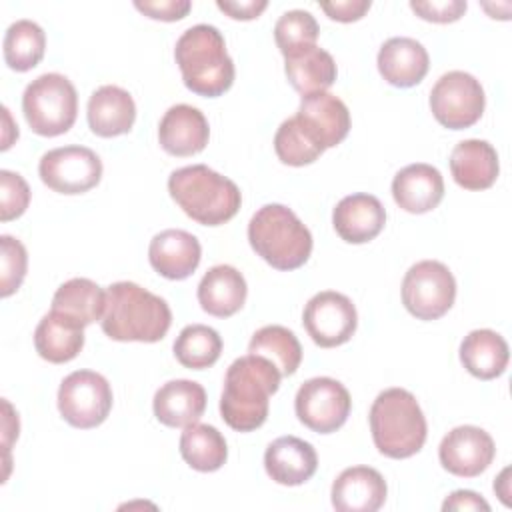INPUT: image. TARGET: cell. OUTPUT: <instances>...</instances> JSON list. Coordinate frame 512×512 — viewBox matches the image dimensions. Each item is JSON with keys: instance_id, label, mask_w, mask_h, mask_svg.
Here are the masks:
<instances>
[{"instance_id": "cell-1", "label": "cell", "mask_w": 512, "mask_h": 512, "mask_svg": "<svg viewBox=\"0 0 512 512\" xmlns=\"http://www.w3.org/2000/svg\"><path fill=\"white\" fill-rule=\"evenodd\" d=\"M282 374L278 368L254 354L236 358L224 376L220 396L222 420L236 432H252L268 418L270 396L278 390Z\"/></svg>"}, {"instance_id": "cell-2", "label": "cell", "mask_w": 512, "mask_h": 512, "mask_svg": "<svg viewBox=\"0 0 512 512\" xmlns=\"http://www.w3.org/2000/svg\"><path fill=\"white\" fill-rule=\"evenodd\" d=\"M172 324L164 298L136 282H114L106 288V308L100 320L104 334L118 342H158Z\"/></svg>"}, {"instance_id": "cell-3", "label": "cell", "mask_w": 512, "mask_h": 512, "mask_svg": "<svg viewBox=\"0 0 512 512\" xmlns=\"http://www.w3.org/2000/svg\"><path fill=\"white\" fill-rule=\"evenodd\" d=\"M184 86L198 96L216 98L234 82V62L222 32L212 24H196L182 32L174 48Z\"/></svg>"}, {"instance_id": "cell-4", "label": "cell", "mask_w": 512, "mask_h": 512, "mask_svg": "<svg viewBox=\"0 0 512 512\" xmlns=\"http://www.w3.org/2000/svg\"><path fill=\"white\" fill-rule=\"evenodd\" d=\"M168 192L182 212L202 226H220L232 220L242 204L238 186L206 164L174 170L168 178Z\"/></svg>"}, {"instance_id": "cell-5", "label": "cell", "mask_w": 512, "mask_h": 512, "mask_svg": "<svg viewBox=\"0 0 512 512\" xmlns=\"http://www.w3.org/2000/svg\"><path fill=\"white\" fill-rule=\"evenodd\" d=\"M370 432L380 454L402 460L418 454L428 426L416 396L404 388H388L370 406Z\"/></svg>"}, {"instance_id": "cell-6", "label": "cell", "mask_w": 512, "mask_h": 512, "mask_svg": "<svg viewBox=\"0 0 512 512\" xmlns=\"http://www.w3.org/2000/svg\"><path fill=\"white\" fill-rule=\"evenodd\" d=\"M252 250L276 270H296L310 258L312 234L284 204H266L248 222Z\"/></svg>"}, {"instance_id": "cell-7", "label": "cell", "mask_w": 512, "mask_h": 512, "mask_svg": "<svg viewBox=\"0 0 512 512\" xmlns=\"http://www.w3.org/2000/svg\"><path fill=\"white\" fill-rule=\"evenodd\" d=\"M22 112L32 128L40 136L66 134L78 114V94L74 84L58 74L46 72L34 78L22 94Z\"/></svg>"}, {"instance_id": "cell-8", "label": "cell", "mask_w": 512, "mask_h": 512, "mask_svg": "<svg viewBox=\"0 0 512 512\" xmlns=\"http://www.w3.org/2000/svg\"><path fill=\"white\" fill-rule=\"evenodd\" d=\"M456 280L438 260H420L402 280V304L418 320H438L454 304Z\"/></svg>"}, {"instance_id": "cell-9", "label": "cell", "mask_w": 512, "mask_h": 512, "mask_svg": "<svg viewBox=\"0 0 512 512\" xmlns=\"http://www.w3.org/2000/svg\"><path fill=\"white\" fill-rule=\"evenodd\" d=\"M112 400L108 380L92 370L70 372L58 388L60 416L80 430L100 426L112 410Z\"/></svg>"}, {"instance_id": "cell-10", "label": "cell", "mask_w": 512, "mask_h": 512, "mask_svg": "<svg viewBox=\"0 0 512 512\" xmlns=\"http://www.w3.org/2000/svg\"><path fill=\"white\" fill-rule=\"evenodd\" d=\"M486 96L482 84L468 72L450 70L442 74L430 92L434 118L450 130L474 126L484 112Z\"/></svg>"}, {"instance_id": "cell-11", "label": "cell", "mask_w": 512, "mask_h": 512, "mask_svg": "<svg viewBox=\"0 0 512 512\" xmlns=\"http://www.w3.org/2000/svg\"><path fill=\"white\" fill-rule=\"evenodd\" d=\"M352 398L346 386L328 376L306 380L294 398L298 420L318 434H330L344 426L350 416Z\"/></svg>"}, {"instance_id": "cell-12", "label": "cell", "mask_w": 512, "mask_h": 512, "mask_svg": "<svg viewBox=\"0 0 512 512\" xmlns=\"http://www.w3.org/2000/svg\"><path fill=\"white\" fill-rule=\"evenodd\" d=\"M40 180L58 194H84L102 178V160L86 146H60L42 154Z\"/></svg>"}, {"instance_id": "cell-13", "label": "cell", "mask_w": 512, "mask_h": 512, "mask_svg": "<svg viewBox=\"0 0 512 512\" xmlns=\"http://www.w3.org/2000/svg\"><path fill=\"white\" fill-rule=\"evenodd\" d=\"M302 324L314 344L334 348L346 344L354 336L358 314L348 296L336 290H324L306 302Z\"/></svg>"}, {"instance_id": "cell-14", "label": "cell", "mask_w": 512, "mask_h": 512, "mask_svg": "<svg viewBox=\"0 0 512 512\" xmlns=\"http://www.w3.org/2000/svg\"><path fill=\"white\" fill-rule=\"evenodd\" d=\"M496 446L492 436L472 424L452 428L438 446L444 470L460 478L480 476L494 460Z\"/></svg>"}, {"instance_id": "cell-15", "label": "cell", "mask_w": 512, "mask_h": 512, "mask_svg": "<svg viewBox=\"0 0 512 512\" xmlns=\"http://www.w3.org/2000/svg\"><path fill=\"white\" fill-rule=\"evenodd\" d=\"M208 138L210 126L206 116L190 104L170 106L158 124L160 146L172 156H194L206 148Z\"/></svg>"}, {"instance_id": "cell-16", "label": "cell", "mask_w": 512, "mask_h": 512, "mask_svg": "<svg viewBox=\"0 0 512 512\" xmlns=\"http://www.w3.org/2000/svg\"><path fill=\"white\" fill-rule=\"evenodd\" d=\"M384 476L370 466L342 470L332 482V506L338 512H376L386 502Z\"/></svg>"}, {"instance_id": "cell-17", "label": "cell", "mask_w": 512, "mask_h": 512, "mask_svg": "<svg viewBox=\"0 0 512 512\" xmlns=\"http://www.w3.org/2000/svg\"><path fill=\"white\" fill-rule=\"evenodd\" d=\"M200 258L202 248L198 238L178 228L158 232L148 246L150 266L168 280H184L194 274Z\"/></svg>"}, {"instance_id": "cell-18", "label": "cell", "mask_w": 512, "mask_h": 512, "mask_svg": "<svg viewBox=\"0 0 512 512\" xmlns=\"http://www.w3.org/2000/svg\"><path fill=\"white\" fill-rule=\"evenodd\" d=\"M266 474L282 486H300L308 482L318 468L314 446L296 436L272 440L264 452Z\"/></svg>"}, {"instance_id": "cell-19", "label": "cell", "mask_w": 512, "mask_h": 512, "mask_svg": "<svg viewBox=\"0 0 512 512\" xmlns=\"http://www.w3.org/2000/svg\"><path fill=\"white\" fill-rule=\"evenodd\" d=\"M332 224L344 242L364 244L382 232L386 224V210L372 194H350L336 204Z\"/></svg>"}, {"instance_id": "cell-20", "label": "cell", "mask_w": 512, "mask_h": 512, "mask_svg": "<svg viewBox=\"0 0 512 512\" xmlns=\"http://www.w3.org/2000/svg\"><path fill=\"white\" fill-rule=\"evenodd\" d=\"M392 196L394 202L410 214L430 212L444 198L442 174L432 164H408L396 172L392 180Z\"/></svg>"}, {"instance_id": "cell-21", "label": "cell", "mask_w": 512, "mask_h": 512, "mask_svg": "<svg viewBox=\"0 0 512 512\" xmlns=\"http://www.w3.org/2000/svg\"><path fill=\"white\" fill-rule=\"evenodd\" d=\"M294 116L324 148L340 144L350 132V112L346 104L330 92L302 96Z\"/></svg>"}, {"instance_id": "cell-22", "label": "cell", "mask_w": 512, "mask_h": 512, "mask_svg": "<svg viewBox=\"0 0 512 512\" xmlns=\"http://www.w3.org/2000/svg\"><path fill=\"white\" fill-rule=\"evenodd\" d=\"M378 72L396 88H410L424 80L430 58L426 48L408 36L388 38L378 50Z\"/></svg>"}, {"instance_id": "cell-23", "label": "cell", "mask_w": 512, "mask_h": 512, "mask_svg": "<svg viewBox=\"0 0 512 512\" xmlns=\"http://www.w3.org/2000/svg\"><path fill=\"white\" fill-rule=\"evenodd\" d=\"M88 126L96 136L114 138L128 134L136 120V104L128 90L106 84L92 92L88 98Z\"/></svg>"}, {"instance_id": "cell-24", "label": "cell", "mask_w": 512, "mask_h": 512, "mask_svg": "<svg viewBox=\"0 0 512 512\" xmlns=\"http://www.w3.org/2000/svg\"><path fill=\"white\" fill-rule=\"evenodd\" d=\"M154 416L170 428H186L200 420L206 410V390L194 380H170L162 384L152 400Z\"/></svg>"}, {"instance_id": "cell-25", "label": "cell", "mask_w": 512, "mask_h": 512, "mask_svg": "<svg viewBox=\"0 0 512 512\" xmlns=\"http://www.w3.org/2000/svg\"><path fill=\"white\" fill-rule=\"evenodd\" d=\"M450 172L454 182L464 190H486L498 178V154L486 140H462L452 148Z\"/></svg>"}, {"instance_id": "cell-26", "label": "cell", "mask_w": 512, "mask_h": 512, "mask_svg": "<svg viewBox=\"0 0 512 512\" xmlns=\"http://www.w3.org/2000/svg\"><path fill=\"white\" fill-rule=\"evenodd\" d=\"M248 286L234 266H212L198 284V302L204 312L216 318H228L236 314L246 302Z\"/></svg>"}, {"instance_id": "cell-27", "label": "cell", "mask_w": 512, "mask_h": 512, "mask_svg": "<svg viewBox=\"0 0 512 512\" xmlns=\"http://www.w3.org/2000/svg\"><path fill=\"white\" fill-rule=\"evenodd\" d=\"M284 72L292 88L302 96L326 92L338 74L332 54L316 44L286 56Z\"/></svg>"}, {"instance_id": "cell-28", "label": "cell", "mask_w": 512, "mask_h": 512, "mask_svg": "<svg viewBox=\"0 0 512 512\" xmlns=\"http://www.w3.org/2000/svg\"><path fill=\"white\" fill-rule=\"evenodd\" d=\"M34 346L38 356L52 364L70 362L84 348V328L50 310L34 330Z\"/></svg>"}, {"instance_id": "cell-29", "label": "cell", "mask_w": 512, "mask_h": 512, "mask_svg": "<svg viewBox=\"0 0 512 512\" xmlns=\"http://www.w3.org/2000/svg\"><path fill=\"white\" fill-rule=\"evenodd\" d=\"M508 358L510 352L506 340L488 328L468 332L460 344V362L480 380H494L502 376L508 366Z\"/></svg>"}, {"instance_id": "cell-30", "label": "cell", "mask_w": 512, "mask_h": 512, "mask_svg": "<svg viewBox=\"0 0 512 512\" xmlns=\"http://www.w3.org/2000/svg\"><path fill=\"white\" fill-rule=\"evenodd\" d=\"M106 308V290H102L90 278H70L52 298V310L74 320L82 328L102 320Z\"/></svg>"}, {"instance_id": "cell-31", "label": "cell", "mask_w": 512, "mask_h": 512, "mask_svg": "<svg viewBox=\"0 0 512 512\" xmlns=\"http://www.w3.org/2000/svg\"><path fill=\"white\" fill-rule=\"evenodd\" d=\"M180 456L198 472H216L228 458V446L218 428L194 422L180 436Z\"/></svg>"}, {"instance_id": "cell-32", "label": "cell", "mask_w": 512, "mask_h": 512, "mask_svg": "<svg viewBox=\"0 0 512 512\" xmlns=\"http://www.w3.org/2000/svg\"><path fill=\"white\" fill-rule=\"evenodd\" d=\"M248 354L270 360L282 376H292L302 362V346L296 334L284 326H262L252 334Z\"/></svg>"}, {"instance_id": "cell-33", "label": "cell", "mask_w": 512, "mask_h": 512, "mask_svg": "<svg viewBox=\"0 0 512 512\" xmlns=\"http://www.w3.org/2000/svg\"><path fill=\"white\" fill-rule=\"evenodd\" d=\"M4 60L16 72H28L44 58L46 34L32 20H16L4 34Z\"/></svg>"}, {"instance_id": "cell-34", "label": "cell", "mask_w": 512, "mask_h": 512, "mask_svg": "<svg viewBox=\"0 0 512 512\" xmlns=\"http://www.w3.org/2000/svg\"><path fill=\"white\" fill-rule=\"evenodd\" d=\"M222 354L220 334L206 324H190L174 340L176 360L190 370H204L216 364Z\"/></svg>"}, {"instance_id": "cell-35", "label": "cell", "mask_w": 512, "mask_h": 512, "mask_svg": "<svg viewBox=\"0 0 512 512\" xmlns=\"http://www.w3.org/2000/svg\"><path fill=\"white\" fill-rule=\"evenodd\" d=\"M274 150L280 162L288 166H306L324 154V146L296 118L284 120L274 134Z\"/></svg>"}, {"instance_id": "cell-36", "label": "cell", "mask_w": 512, "mask_h": 512, "mask_svg": "<svg viewBox=\"0 0 512 512\" xmlns=\"http://www.w3.org/2000/svg\"><path fill=\"white\" fill-rule=\"evenodd\" d=\"M318 34V22L308 10H288L276 20L274 26V40L284 58L298 50L314 46Z\"/></svg>"}, {"instance_id": "cell-37", "label": "cell", "mask_w": 512, "mask_h": 512, "mask_svg": "<svg viewBox=\"0 0 512 512\" xmlns=\"http://www.w3.org/2000/svg\"><path fill=\"white\" fill-rule=\"evenodd\" d=\"M0 296L8 298L10 294H14L24 276H26V268H28V254L26 248L20 240L2 234L0 236Z\"/></svg>"}, {"instance_id": "cell-38", "label": "cell", "mask_w": 512, "mask_h": 512, "mask_svg": "<svg viewBox=\"0 0 512 512\" xmlns=\"http://www.w3.org/2000/svg\"><path fill=\"white\" fill-rule=\"evenodd\" d=\"M30 188L26 180L10 170H0V220L8 222L26 212Z\"/></svg>"}, {"instance_id": "cell-39", "label": "cell", "mask_w": 512, "mask_h": 512, "mask_svg": "<svg viewBox=\"0 0 512 512\" xmlns=\"http://www.w3.org/2000/svg\"><path fill=\"white\" fill-rule=\"evenodd\" d=\"M410 8L428 22H456L466 12L464 0H410Z\"/></svg>"}, {"instance_id": "cell-40", "label": "cell", "mask_w": 512, "mask_h": 512, "mask_svg": "<svg viewBox=\"0 0 512 512\" xmlns=\"http://www.w3.org/2000/svg\"><path fill=\"white\" fill-rule=\"evenodd\" d=\"M134 8L152 20L176 22V20H182L190 12L192 2H188V0H144V2L136 0Z\"/></svg>"}, {"instance_id": "cell-41", "label": "cell", "mask_w": 512, "mask_h": 512, "mask_svg": "<svg viewBox=\"0 0 512 512\" xmlns=\"http://www.w3.org/2000/svg\"><path fill=\"white\" fill-rule=\"evenodd\" d=\"M370 0H342V2H322L320 8L328 14V18L338 22H354L360 20L368 10Z\"/></svg>"}, {"instance_id": "cell-42", "label": "cell", "mask_w": 512, "mask_h": 512, "mask_svg": "<svg viewBox=\"0 0 512 512\" xmlns=\"http://www.w3.org/2000/svg\"><path fill=\"white\" fill-rule=\"evenodd\" d=\"M216 6L234 20H252V18H258L266 10L268 2L266 0H240V2L238 0H218Z\"/></svg>"}, {"instance_id": "cell-43", "label": "cell", "mask_w": 512, "mask_h": 512, "mask_svg": "<svg viewBox=\"0 0 512 512\" xmlns=\"http://www.w3.org/2000/svg\"><path fill=\"white\" fill-rule=\"evenodd\" d=\"M442 510H484V512H488L490 504L480 494H476L472 490H456L444 500Z\"/></svg>"}]
</instances>
